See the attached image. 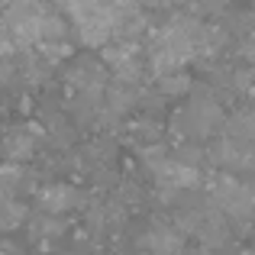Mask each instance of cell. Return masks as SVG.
<instances>
[{"instance_id": "6da1fadb", "label": "cell", "mask_w": 255, "mask_h": 255, "mask_svg": "<svg viewBox=\"0 0 255 255\" xmlns=\"http://www.w3.org/2000/svg\"><path fill=\"white\" fill-rule=\"evenodd\" d=\"M197 29H200V23L191 16H178V19H168L165 26H158L149 39L152 75L155 78L174 75L191 58H197Z\"/></svg>"}, {"instance_id": "7a4b0ae2", "label": "cell", "mask_w": 255, "mask_h": 255, "mask_svg": "<svg viewBox=\"0 0 255 255\" xmlns=\"http://www.w3.org/2000/svg\"><path fill=\"white\" fill-rule=\"evenodd\" d=\"M65 13H68V26H75L78 39L87 49H104L113 39H120L123 23L132 10L123 13L107 0H65Z\"/></svg>"}, {"instance_id": "3957f363", "label": "cell", "mask_w": 255, "mask_h": 255, "mask_svg": "<svg viewBox=\"0 0 255 255\" xmlns=\"http://www.w3.org/2000/svg\"><path fill=\"white\" fill-rule=\"evenodd\" d=\"M0 13L6 19L13 45L16 49H36L39 39H42L45 19H49V10H45L42 0H10Z\"/></svg>"}, {"instance_id": "277c9868", "label": "cell", "mask_w": 255, "mask_h": 255, "mask_svg": "<svg viewBox=\"0 0 255 255\" xmlns=\"http://www.w3.org/2000/svg\"><path fill=\"white\" fill-rule=\"evenodd\" d=\"M213 200L217 207L233 220H252L255 217V191L233 174H220L213 181Z\"/></svg>"}, {"instance_id": "5b68a950", "label": "cell", "mask_w": 255, "mask_h": 255, "mask_svg": "<svg viewBox=\"0 0 255 255\" xmlns=\"http://www.w3.org/2000/svg\"><path fill=\"white\" fill-rule=\"evenodd\" d=\"M104 65L120 78L123 84H132L145 68V58H142V45L136 39H113L110 45H104Z\"/></svg>"}, {"instance_id": "8992f818", "label": "cell", "mask_w": 255, "mask_h": 255, "mask_svg": "<svg viewBox=\"0 0 255 255\" xmlns=\"http://www.w3.org/2000/svg\"><path fill=\"white\" fill-rule=\"evenodd\" d=\"M145 165H149V171H152L158 187H194V184H200V168L181 162L178 155L152 152V158H145Z\"/></svg>"}, {"instance_id": "52a82bcc", "label": "cell", "mask_w": 255, "mask_h": 255, "mask_svg": "<svg viewBox=\"0 0 255 255\" xmlns=\"http://www.w3.org/2000/svg\"><path fill=\"white\" fill-rule=\"evenodd\" d=\"M223 120L226 117H223V110H220L217 100L197 97L181 110V129H184V136H207V132L220 129Z\"/></svg>"}, {"instance_id": "ba28073f", "label": "cell", "mask_w": 255, "mask_h": 255, "mask_svg": "<svg viewBox=\"0 0 255 255\" xmlns=\"http://www.w3.org/2000/svg\"><path fill=\"white\" fill-rule=\"evenodd\" d=\"M39 139H42V129H39L36 123L13 126V129L3 136V158H6L10 165H23L26 158H32Z\"/></svg>"}, {"instance_id": "9c48e42d", "label": "cell", "mask_w": 255, "mask_h": 255, "mask_svg": "<svg viewBox=\"0 0 255 255\" xmlns=\"http://www.w3.org/2000/svg\"><path fill=\"white\" fill-rule=\"evenodd\" d=\"M36 200H39V207H42V213H49V217H65V213H71L78 204H81V194H78L75 184L55 181V184L39 187Z\"/></svg>"}, {"instance_id": "30bf717a", "label": "cell", "mask_w": 255, "mask_h": 255, "mask_svg": "<svg viewBox=\"0 0 255 255\" xmlns=\"http://www.w3.org/2000/svg\"><path fill=\"white\" fill-rule=\"evenodd\" d=\"M213 162L226 171H249L255 168V142H236L223 136L213 145Z\"/></svg>"}, {"instance_id": "8fae6325", "label": "cell", "mask_w": 255, "mask_h": 255, "mask_svg": "<svg viewBox=\"0 0 255 255\" xmlns=\"http://www.w3.org/2000/svg\"><path fill=\"white\" fill-rule=\"evenodd\" d=\"M142 252L145 255H184V233L178 226L155 223L142 236Z\"/></svg>"}, {"instance_id": "7c38bea8", "label": "cell", "mask_w": 255, "mask_h": 255, "mask_svg": "<svg viewBox=\"0 0 255 255\" xmlns=\"http://www.w3.org/2000/svg\"><path fill=\"white\" fill-rule=\"evenodd\" d=\"M23 220H26V207L16 197H0V233L19 230Z\"/></svg>"}, {"instance_id": "4fadbf2b", "label": "cell", "mask_w": 255, "mask_h": 255, "mask_svg": "<svg viewBox=\"0 0 255 255\" xmlns=\"http://www.w3.org/2000/svg\"><path fill=\"white\" fill-rule=\"evenodd\" d=\"M19 181H23V168L19 165H0V197H16Z\"/></svg>"}, {"instance_id": "5bb4252c", "label": "cell", "mask_w": 255, "mask_h": 255, "mask_svg": "<svg viewBox=\"0 0 255 255\" xmlns=\"http://www.w3.org/2000/svg\"><path fill=\"white\" fill-rule=\"evenodd\" d=\"M158 87H162L165 94H184L187 87H191V81H187V75H184V71H174V75L158 78Z\"/></svg>"}, {"instance_id": "9a60e30c", "label": "cell", "mask_w": 255, "mask_h": 255, "mask_svg": "<svg viewBox=\"0 0 255 255\" xmlns=\"http://www.w3.org/2000/svg\"><path fill=\"white\" fill-rule=\"evenodd\" d=\"M13 52H16V45H13V36H10V29H6L3 13H0V58H10Z\"/></svg>"}, {"instance_id": "2e32d148", "label": "cell", "mask_w": 255, "mask_h": 255, "mask_svg": "<svg viewBox=\"0 0 255 255\" xmlns=\"http://www.w3.org/2000/svg\"><path fill=\"white\" fill-rule=\"evenodd\" d=\"M110 6H117V10H123V13H129V10H136L139 3H145V0H107Z\"/></svg>"}, {"instance_id": "e0dca14e", "label": "cell", "mask_w": 255, "mask_h": 255, "mask_svg": "<svg viewBox=\"0 0 255 255\" xmlns=\"http://www.w3.org/2000/svg\"><path fill=\"white\" fill-rule=\"evenodd\" d=\"M243 58H246V62H252V65H255V36H252L249 42L243 45Z\"/></svg>"}, {"instance_id": "ac0fdd59", "label": "cell", "mask_w": 255, "mask_h": 255, "mask_svg": "<svg viewBox=\"0 0 255 255\" xmlns=\"http://www.w3.org/2000/svg\"><path fill=\"white\" fill-rule=\"evenodd\" d=\"M0 3H3V6H6V3H10V0H0Z\"/></svg>"}]
</instances>
